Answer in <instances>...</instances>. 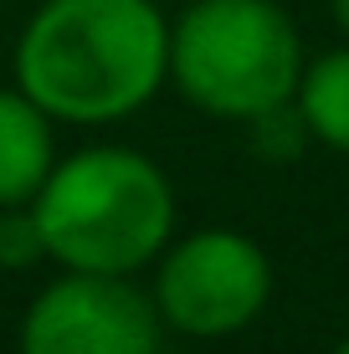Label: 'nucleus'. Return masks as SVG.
Returning <instances> with one entry per match:
<instances>
[{"label":"nucleus","mask_w":349,"mask_h":354,"mask_svg":"<svg viewBox=\"0 0 349 354\" xmlns=\"http://www.w3.org/2000/svg\"><path fill=\"white\" fill-rule=\"evenodd\" d=\"M10 82L57 124L134 118L170 82V21L154 0H41L10 52Z\"/></svg>","instance_id":"obj_1"},{"label":"nucleus","mask_w":349,"mask_h":354,"mask_svg":"<svg viewBox=\"0 0 349 354\" xmlns=\"http://www.w3.org/2000/svg\"><path fill=\"white\" fill-rule=\"evenodd\" d=\"M57 165V118L10 82L0 88V205H31Z\"/></svg>","instance_id":"obj_6"},{"label":"nucleus","mask_w":349,"mask_h":354,"mask_svg":"<svg viewBox=\"0 0 349 354\" xmlns=\"http://www.w3.org/2000/svg\"><path fill=\"white\" fill-rule=\"evenodd\" d=\"M303 41L278 0H190L170 26V82L190 108L257 124L293 108Z\"/></svg>","instance_id":"obj_3"},{"label":"nucleus","mask_w":349,"mask_h":354,"mask_svg":"<svg viewBox=\"0 0 349 354\" xmlns=\"http://www.w3.org/2000/svg\"><path fill=\"white\" fill-rule=\"evenodd\" d=\"M36 262H46V247H41L31 205H0V267L6 272H26Z\"/></svg>","instance_id":"obj_8"},{"label":"nucleus","mask_w":349,"mask_h":354,"mask_svg":"<svg viewBox=\"0 0 349 354\" xmlns=\"http://www.w3.org/2000/svg\"><path fill=\"white\" fill-rule=\"evenodd\" d=\"M293 113L319 144L349 154V46L323 52L319 62H303V77H298V93H293Z\"/></svg>","instance_id":"obj_7"},{"label":"nucleus","mask_w":349,"mask_h":354,"mask_svg":"<svg viewBox=\"0 0 349 354\" xmlns=\"http://www.w3.org/2000/svg\"><path fill=\"white\" fill-rule=\"evenodd\" d=\"M329 6H334V21H339V31L349 36V0H329Z\"/></svg>","instance_id":"obj_9"},{"label":"nucleus","mask_w":349,"mask_h":354,"mask_svg":"<svg viewBox=\"0 0 349 354\" xmlns=\"http://www.w3.org/2000/svg\"><path fill=\"white\" fill-rule=\"evenodd\" d=\"M46 262L62 272L134 277L175 236V185L144 149L88 144L57 154L31 201Z\"/></svg>","instance_id":"obj_2"},{"label":"nucleus","mask_w":349,"mask_h":354,"mask_svg":"<svg viewBox=\"0 0 349 354\" xmlns=\"http://www.w3.org/2000/svg\"><path fill=\"white\" fill-rule=\"evenodd\" d=\"M154 313L185 339H232L267 308L272 262L247 231L206 226L154 257Z\"/></svg>","instance_id":"obj_4"},{"label":"nucleus","mask_w":349,"mask_h":354,"mask_svg":"<svg viewBox=\"0 0 349 354\" xmlns=\"http://www.w3.org/2000/svg\"><path fill=\"white\" fill-rule=\"evenodd\" d=\"M164 324L134 277L57 272L21 313V354H160Z\"/></svg>","instance_id":"obj_5"},{"label":"nucleus","mask_w":349,"mask_h":354,"mask_svg":"<svg viewBox=\"0 0 349 354\" xmlns=\"http://www.w3.org/2000/svg\"><path fill=\"white\" fill-rule=\"evenodd\" d=\"M334 354H349V339H344V344H339V349H334Z\"/></svg>","instance_id":"obj_10"}]
</instances>
